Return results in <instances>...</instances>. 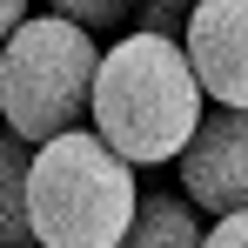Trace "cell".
Segmentation results:
<instances>
[{
  "label": "cell",
  "instance_id": "11",
  "mask_svg": "<svg viewBox=\"0 0 248 248\" xmlns=\"http://www.w3.org/2000/svg\"><path fill=\"white\" fill-rule=\"evenodd\" d=\"M27 7H34V0H0V41H7V34L27 20Z\"/></svg>",
  "mask_w": 248,
  "mask_h": 248
},
{
  "label": "cell",
  "instance_id": "2",
  "mask_svg": "<svg viewBox=\"0 0 248 248\" xmlns=\"http://www.w3.org/2000/svg\"><path fill=\"white\" fill-rule=\"evenodd\" d=\"M134 202H141L134 161H121L87 121L34 141V155H27L34 248H114Z\"/></svg>",
  "mask_w": 248,
  "mask_h": 248
},
{
  "label": "cell",
  "instance_id": "8",
  "mask_svg": "<svg viewBox=\"0 0 248 248\" xmlns=\"http://www.w3.org/2000/svg\"><path fill=\"white\" fill-rule=\"evenodd\" d=\"M54 14H67V20H81L87 34H108V27H127V14H134V0H47Z\"/></svg>",
  "mask_w": 248,
  "mask_h": 248
},
{
  "label": "cell",
  "instance_id": "3",
  "mask_svg": "<svg viewBox=\"0 0 248 248\" xmlns=\"http://www.w3.org/2000/svg\"><path fill=\"white\" fill-rule=\"evenodd\" d=\"M101 41L67 14H27L0 41V121L20 141H47L61 127L87 121Z\"/></svg>",
  "mask_w": 248,
  "mask_h": 248
},
{
  "label": "cell",
  "instance_id": "4",
  "mask_svg": "<svg viewBox=\"0 0 248 248\" xmlns=\"http://www.w3.org/2000/svg\"><path fill=\"white\" fill-rule=\"evenodd\" d=\"M181 195L195 202V215H228L248 208V108H221L195 121V134L181 141Z\"/></svg>",
  "mask_w": 248,
  "mask_h": 248
},
{
  "label": "cell",
  "instance_id": "10",
  "mask_svg": "<svg viewBox=\"0 0 248 248\" xmlns=\"http://www.w3.org/2000/svg\"><path fill=\"white\" fill-rule=\"evenodd\" d=\"M181 14H188V7H174V0H155V7L141 14V34H168V41H181Z\"/></svg>",
  "mask_w": 248,
  "mask_h": 248
},
{
  "label": "cell",
  "instance_id": "1",
  "mask_svg": "<svg viewBox=\"0 0 248 248\" xmlns=\"http://www.w3.org/2000/svg\"><path fill=\"white\" fill-rule=\"evenodd\" d=\"M94 134L134 168H161L181 155V141L202 121V81L188 67L181 41L168 34H121L101 47L94 87H87Z\"/></svg>",
  "mask_w": 248,
  "mask_h": 248
},
{
  "label": "cell",
  "instance_id": "9",
  "mask_svg": "<svg viewBox=\"0 0 248 248\" xmlns=\"http://www.w3.org/2000/svg\"><path fill=\"white\" fill-rule=\"evenodd\" d=\"M202 248H248V208L215 215V228H202Z\"/></svg>",
  "mask_w": 248,
  "mask_h": 248
},
{
  "label": "cell",
  "instance_id": "7",
  "mask_svg": "<svg viewBox=\"0 0 248 248\" xmlns=\"http://www.w3.org/2000/svg\"><path fill=\"white\" fill-rule=\"evenodd\" d=\"M27 155H34V141L0 127V248H34V228H27Z\"/></svg>",
  "mask_w": 248,
  "mask_h": 248
},
{
  "label": "cell",
  "instance_id": "6",
  "mask_svg": "<svg viewBox=\"0 0 248 248\" xmlns=\"http://www.w3.org/2000/svg\"><path fill=\"white\" fill-rule=\"evenodd\" d=\"M114 248H202V215L188 195H141Z\"/></svg>",
  "mask_w": 248,
  "mask_h": 248
},
{
  "label": "cell",
  "instance_id": "5",
  "mask_svg": "<svg viewBox=\"0 0 248 248\" xmlns=\"http://www.w3.org/2000/svg\"><path fill=\"white\" fill-rule=\"evenodd\" d=\"M181 54L202 81V101L248 108V0H188Z\"/></svg>",
  "mask_w": 248,
  "mask_h": 248
},
{
  "label": "cell",
  "instance_id": "12",
  "mask_svg": "<svg viewBox=\"0 0 248 248\" xmlns=\"http://www.w3.org/2000/svg\"><path fill=\"white\" fill-rule=\"evenodd\" d=\"M174 7H188V0H174Z\"/></svg>",
  "mask_w": 248,
  "mask_h": 248
}]
</instances>
